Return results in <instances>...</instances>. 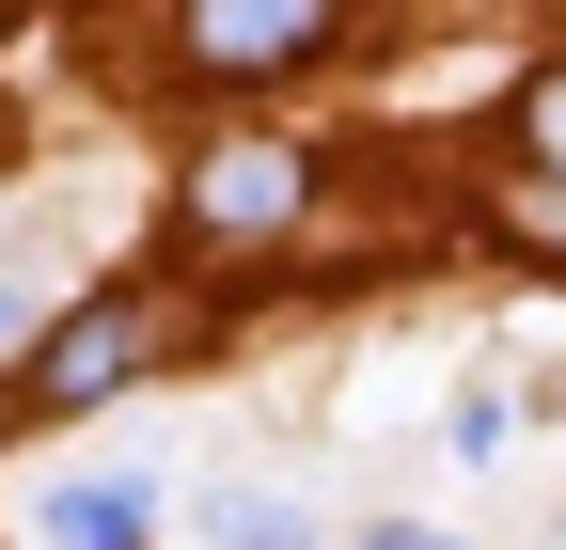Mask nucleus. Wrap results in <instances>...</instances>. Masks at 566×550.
Returning <instances> with one entry per match:
<instances>
[{"label":"nucleus","mask_w":566,"mask_h":550,"mask_svg":"<svg viewBox=\"0 0 566 550\" xmlns=\"http://www.w3.org/2000/svg\"><path fill=\"white\" fill-rule=\"evenodd\" d=\"M158 347H174V299L111 284V299H80V315H63L48 347H32V393H17V409H111L142 362H158Z\"/></svg>","instance_id":"obj_1"},{"label":"nucleus","mask_w":566,"mask_h":550,"mask_svg":"<svg viewBox=\"0 0 566 550\" xmlns=\"http://www.w3.org/2000/svg\"><path fill=\"white\" fill-rule=\"evenodd\" d=\"M331 47V0H174V63L189 80H283Z\"/></svg>","instance_id":"obj_2"},{"label":"nucleus","mask_w":566,"mask_h":550,"mask_svg":"<svg viewBox=\"0 0 566 550\" xmlns=\"http://www.w3.org/2000/svg\"><path fill=\"white\" fill-rule=\"evenodd\" d=\"M300 204H315V158L300 142H221L189 173V221L205 236H268V221H300Z\"/></svg>","instance_id":"obj_3"},{"label":"nucleus","mask_w":566,"mask_h":550,"mask_svg":"<svg viewBox=\"0 0 566 550\" xmlns=\"http://www.w3.org/2000/svg\"><path fill=\"white\" fill-rule=\"evenodd\" d=\"M158 535V488L142 472H80V488H48V550H142Z\"/></svg>","instance_id":"obj_4"},{"label":"nucleus","mask_w":566,"mask_h":550,"mask_svg":"<svg viewBox=\"0 0 566 550\" xmlns=\"http://www.w3.org/2000/svg\"><path fill=\"white\" fill-rule=\"evenodd\" d=\"M205 550H300V519H283L268 488H237V504H205Z\"/></svg>","instance_id":"obj_5"},{"label":"nucleus","mask_w":566,"mask_h":550,"mask_svg":"<svg viewBox=\"0 0 566 550\" xmlns=\"http://www.w3.org/2000/svg\"><path fill=\"white\" fill-rule=\"evenodd\" d=\"M520 158H535V173H551V204H566V63L520 95Z\"/></svg>","instance_id":"obj_6"},{"label":"nucleus","mask_w":566,"mask_h":550,"mask_svg":"<svg viewBox=\"0 0 566 550\" xmlns=\"http://www.w3.org/2000/svg\"><path fill=\"white\" fill-rule=\"evenodd\" d=\"M0 330H17V299H0Z\"/></svg>","instance_id":"obj_7"},{"label":"nucleus","mask_w":566,"mask_h":550,"mask_svg":"<svg viewBox=\"0 0 566 550\" xmlns=\"http://www.w3.org/2000/svg\"><path fill=\"white\" fill-rule=\"evenodd\" d=\"M0 17H17V0H0Z\"/></svg>","instance_id":"obj_8"},{"label":"nucleus","mask_w":566,"mask_h":550,"mask_svg":"<svg viewBox=\"0 0 566 550\" xmlns=\"http://www.w3.org/2000/svg\"><path fill=\"white\" fill-rule=\"evenodd\" d=\"M0 409H17V393H0Z\"/></svg>","instance_id":"obj_9"}]
</instances>
